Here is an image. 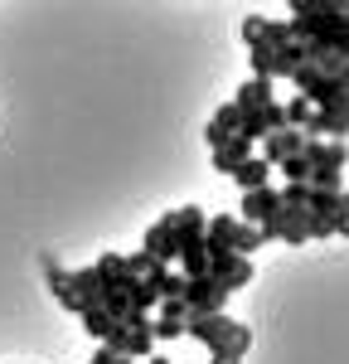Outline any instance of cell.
Instances as JSON below:
<instances>
[{"instance_id":"2","label":"cell","mask_w":349,"mask_h":364,"mask_svg":"<svg viewBox=\"0 0 349 364\" xmlns=\"http://www.w3.org/2000/svg\"><path fill=\"white\" fill-rule=\"evenodd\" d=\"M179 301H184V311H189V321H199V316H223V306H228V291L218 287V282H184V291H179Z\"/></svg>"},{"instance_id":"3","label":"cell","mask_w":349,"mask_h":364,"mask_svg":"<svg viewBox=\"0 0 349 364\" xmlns=\"http://www.w3.org/2000/svg\"><path fill=\"white\" fill-rule=\"evenodd\" d=\"M209 282H218L223 291H238V287H248L253 282V262L248 257H238V252H209Z\"/></svg>"},{"instance_id":"11","label":"cell","mask_w":349,"mask_h":364,"mask_svg":"<svg viewBox=\"0 0 349 364\" xmlns=\"http://www.w3.org/2000/svg\"><path fill=\"white\" fill-rule=\"evenodd\" d=\"M238 107H233V102H223V107H218V112H214V122H209V146H223V141H233L238 136Z\"/></svg>"},{"instance_id":"1","label":"cell","mask_w":349,"mask_h":364,"mask_svg":"<svg viewBox=\"0 0 349 364\" xmlns=\"http://www.w3.org/2000/svg\"><path fill=\"white\" fill-rule=\"evenodd\" d=\"M184 336H194L209 350V355H218V360H243L248 355V345H253V331L248 326H238L228 311L223 316H199V321H189V331Z\"/></svg>"},{"instance_id":"9","label":"cell","mask_w":349,"mask_h":364,"mask_svg":"<svg viewBox=\"0 0 349 364\" xmlns=\"http://www.w3.org/2000/svg\"><path fill=\"white\" fill-rule=\"evenodd\" d=\"M248 161H253V141L233 136V141H223V146H214V170H223V175H233V170L248 166Z\"/></svg>"},{"instance_id":"20","label":"cell","mask_w":349,"mask_h":364,"mask_svg":"<svg viewBox=\"0 0 349 364\" xmlns=\"http://www.w3.org/2000/svg\"><path fill=\"white\" fill-rule=\"evenodd\" d=\"M145 364H170V360H165V355H150V360H145Z\"/></svg>"},{"instance_id":"7","label":"cell","mask_w":349,"mask_h":364,"mask_svg":"<svg viewBox=\"0 0 349 364\" xmlns=\"http://www.w3.org/2000/svg\"><path fill=\"white\" fill-rule=\"evenodd\" d=\"M267 146H262V161L267 166H287L291 156H301V146H306V136L301 132H272V136H262Z\"/></svg>"},{"instance_id":"4","label":"cell","mask_w":349,"mask_h":364,"mask_svg":"<svg viewBox=\"0 0 349 364\" xmlns=\"http://www.w3.org/2000/svg\"><path fill=\"white\" fill-rule=\"evenodd\" d=\"M345 132H349V97H345V102H335V107L311 112V122H306L301 136H311V141H345Z\"/></svg>"},{"instance_id":"5","label":"cell","mask_w":349,"mask_h":364,"mask_svg":"<svg viewBox=\"0 0 349 364\" xmlns=\"http://www.w3.org/2000/svg\"><path fill=\"white\" fill-rule=\"evenodd\" d=\"M141 252H150L160 267H170L174 257H179V233H174V214H165L160 224H150L145 228V248Z\"/></svg>"},{"instance_id":"12","label":"cell","mask_w":349,"mask_h":364,"mask_svg":"<svg viewBox=\"0 0 349 364\" xmlns=\"http://www.w3.org/2000/svg\"><path fill=\"white\" fill-rule=\"evenodd\" d=\"M267 175H272V166H267L262 156H253L248 166L233 170V180H238V190H243V195H253V190H267Z\"/></svg>"},{"instance_id":"16","label":"cell","mask_w":349,"mask_h":364,"mask_svg":"<svg viewBox=\"0 0 349 364\" xmlns=\"http://www.w3.org/2000/svg\"><path fill=\"white\" fill-rule=\"evenodd\" d=\"M282 175H287V185H311V166L301 156H291L287 166H282Z\"/></svg>"},{"instance_id":"17","label":"cell","mask_w":349,"mask_h":364,"mask_svg":"<svg viewBox=\"0 0 349 364\" xmlns=\"http://www.w3.org/2000/svg\"><path fill=\"white\" fill-rule=\"evenodd\" d=\"M335 233L349 238V190H340V204H335Z\"/></svg>"},{"instance_id":"18","label":"cell","mask_w":349,"mask_h":364,"mask_svg":"<svg viewBox=\"0 0 349 364\" xmlns=\"http://www.w3.org/2000/svg\"><path fill=\"white\" fill-rule=\"evenodd\" d=\"M262 29H267V20H262V15H248V20H243V39H248V44H257Z\"/></svg>"},{"instance_id":"14","label":"cell","mask_w":349,"mask_h":364,"mask_svg":"<svg viewBox=\"0 0 349 364\" xmlns=\"http://www.w3.org/2000/svg\"><path fill=\"white\" fill-rule=\"evenodd\" d=\"M83 326H87V336L107 340V336H112V326H116V321H112V316H107L102 306H92V311H83Z\"/></svg>"},{"instance_id":"21","label":"cell","mask_w":349,"mask_h":364,"mask_svg":"<svg viewBox=\"0 0 349 364\" xmlns=\"http://www.w3.org/2000/svg\"><path fill=\"white\" fill-rule=\"evenodd\" d=\"M209 364H238V360H218V355H214V360H209Z\"/></svg>"},{"instance_id":"15","label":"cell","mask_w":349,"mask_h":364,"mask_svg":"<svg viewBox=\"0 0 349 364\" xmlns=\"http://www.w3.org/2000/svg\"><path fill=\"white\" fill-rule=\"evenodd\" d=\"M262 243H267V238H262V233H257L253 224H238V238H233V252H238V257H248V252H257Z\"/></svg>"},{"instance_id":"13","label":"cell","mask_w":349,"mask_h":364,"mask_svg":"<svg viewBox=\"0 0 349 364\" xmlns=\"http://www.w3.org/2000/svg\"><path fill=\"white\" fill-rule=\"evenodd\" d=\"M282 112H287V127H291V132H306V122H311V112H316V107H311V102L296 92V97H291Z\"/></svg>"},{"instance_id":"19","label":"cell","mask_w":349,"mask_h":364,"mask_svg":"<svg viewBox=\"0 0 349 364\" xmlns=\"http://www.w3.org/2000/svg\"><path fill=\"white\" fill-rule=\"evenodd\" d=\"M87 364H136V360H121V355H112V350H97Z\"/></svg>"},{"instance_id":"6","label":"cell","mask_w":349,"mask_h":364,"mask_svg":"<svg viewBox=\"0 0 349 364\" xmlns=\"http://www.w3.org/2000/svg\"><path fill=\"white\" fill-rule=\"evenodd\" d=\"M301 161H306L311 170H345L349 166V146H345V141H311V136H306Z\"/></svg>"},{"instance_id":"10","label":"cell","mask_w":349,"mask_h":364,"mask_svg":"<svg viewBox=\"0 0 349 364\" xmlns=\"http://www.w3.org/2000/svg\"><path fill=\"white\" fill-rule=\"evenodd\" d=\"M267 102H277L267 78H248V83L238 87V97H233V107H238V112H262Z\"/></svg>"},{"instance_id":"8","label":"cell","mask_w":349,"mask_h":364,"mask_svg":"<svg viewBox=\"0 0 349 364\" xmlns=\"http://www.w3.org/2000/svg\"><path fill=\"white\" fill-rule=\"evenodd\" d=\"M189 331V311L184 301H160V321H150V336L155 340H174Z\"/></svg>"}]
</instances>
